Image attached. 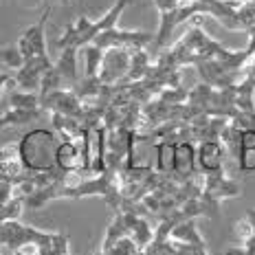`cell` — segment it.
Instances as JSON below:
<instances>
[{"mask_svg": "<svg viewBox=\"0 0 255 255\" xmlns=\"http://www.w3.org/2000/svg\"><path fill=\"white\" fill-rule=\"evenodd\" d=\"M130 4V0H115V4L106 11L99 20H90L86 15H82V18H77L75 22L66 24V29H64V33L57 38V49H77L82 51L84 46L93 44V40L97 38L99 33H104V31L113 29L119 22L121 13H124V9Z\"/></svg>", "mask_w": 255, "mask_h": 255, "instance_id": "obj_1", "label": "cell"}, {"mask_svg": "<svg viewBox=\"0 0 255 255\" xmlns=\"http://www.w3.org/2000/svg\"><path fill=\"white\" fill-rule=\"evenodd\" d=\"M57 145H60V141H57V134L53 130L35 128V130L26 132L22 141L18 143V154L24 169L33 174L55 169Z\"/></svg>", "mask_w": 255, "mask_h": 255, "instance_id": "obj_2", "label": "cell"}, {"mask_svg": "<svg viewBox=\"0 0 255 255\" xmlns=\"http://www.w3.org/2000/svg\"><path fill=\"white\" fill-rule=\"evenodd\" d=\"M128 71H130V49L126 46H113L106 49L99 66V82L106 86H117L126 82Z\"/></svg>", "mask_w": 255, "mask_h": 255, "instance_id": "obj_3", "label": "cell"}, {"mask_svg": "<svg viewBox=\"0 0 255 255\" xmlns=\"http://www.w3.org/2000/svg\"><path fill=\"white\" fill-rule=\"evenodd\" d=\"M154 40L152 33L147 31H130V29H119V26H113V29L99 33L97 38L93 40L95 46L99 49H113V46H126V49H145L147 44Z\"/></svg>", "mask_w": 255, "mask_h": 255, "instance_id": "obj_4", "label": "cell"}, {"mask_svg": "<svg viewBox=\"0 0 255 255\" xmlns=\"http://www.w3.org/2000/svg\"><path fill=\"white\" fill-rule=\"evenodd\" d=\"M227 154L220 141H200L198 152H196V163L200 165L203 174H216L225 172L222 163H225Z\"/></svg>", "mask_w": 255, "mask_h": 255, "instance_id": "obj_5", "label": "cell"}, {"mask_svg": "<svg viewBox=\"0 0 255 255\" xmlns=\"http://www.w3.org/2000/svg\"><path fill=\"white\" fill-rule=\"evenodd\" d=\"M169 238H172L174 242H180V244H187V247H196V249H207L205 240L200 238L198 229H196L194 220H180L176 225L172 227V231H169Z\"/></svg>", "mask_w": 255, "mask_h": 255, "instance_id": "obj_6", "label": "cell"}, {"mask_svg": "<svg viewBox=\"0 0 255 255\" xmlns=\"http://www.w3.org/2000/svg\"><path fill=\"white\" fill-rule=\"evenodd\" d=\"M0 60L7 64V66L11 68V71H18V68H22V64H24L22 55H20V51L15 49V44L4 46V49L0 51Z\"/></svg>", "mask_w": 255, "mask_h": 255, "instance_id": "obj_7", "label": "cell"}, {"mask_svg": "<svg viewBox=\"0 0 255 255\" xmlns=\"http://www.w3.org/2000/svg\"><path fill=\"white\" fill-rule=\"evenodd\" d=\"M236 158L242 172H255V147H238Z\"/></svg>", "mask_w": 255, "mask_h": 255, "instance_id": "obj_8", "label": "cell"}, {"mask_svg": "<svg viewBox=\"0 0 255 255\" xmlns=\"http://www.w3.org/2000/svg\"><path fill=\"white\" fill-rule=\"evenodd\" d=\"M236 233H238V238H240L242 242H247L249 238H251L253 233H255L253 225H251V222H249V218H247V216H244L242 220H238V222H236Z\"/></svg>", "mask_w": 255, "mask_h": 255, "instance_id": "obj_9", "label": "cell"}, {"mask_svg": "<svg viewBox=\"0 0 255 255\" xmlns=\"http://www.w3.org/2000/svg\"><path fill=\"white\" fill-rule=\"evenodd\" d=\"M247 218H249V222H251L253 229H255V209H249L247 211Z\"/></svg>", "mask_w": 255, "mask_h": 255, "instance_id": "obj_10", "label": "cell"}, {"mask_svg": "<svg viewBox=\"0 0 255 255\" xmlns=\"http://www.w3.org/2000/svg\"><path fill=\"white\" fill-rule=\"evenodd\" d=\"M55 2H62V4H66L68 0H51V4H55Z\"/></svg>", "mask_w": 255, "mask_h": 255, "instance_id": "obj_11", "label": "cell"}, {"mask_svg": "<svg viewBox=\"0 0 255 255\" xmlns=\"http://www.w3.org/2000/svg\"><path fill=\"white\" fill-rule=\"evenodd\" d=\"M238 2H249V0H238Z\"/></svg>", "mask_w": 255, "mask_h": 255, "instance_id": "obj_12", "label": "cell"}, {"mask_svg": "<svg viewBox=\"0 0 255 255\" xmlns=\"http://www.w3.org/2000/svg\"><path fill=\"white\" fill-rule=\"evenodd\" d=\"M0 150H2V145H0Z\"/></svg>", "mask_w": 255, "mask_h": 255, "instance_id": "obj_13", "label": "cell"}]
</instances>
